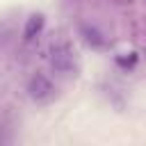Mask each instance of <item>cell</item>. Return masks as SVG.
<instances>
[{"label": "cell", "instance_id": "obj_3", "mask_svg": "<svg viewBox=\"0 0 146 146\" xmlns=\"http://www.w3.org/2000/svg\"><path fill=\"white\" fill-rule=\"evenodd\" d=\"M41 27H43V16H41V14H32V16L27 18V23H25V30H23L25 41H32V39L41 32Z\"/></svg>", "mask_w": 146, "mask_h": 146}, {"label": "cell", "instance_id": "obj_1", "mask_svg": "<svg viewBox=\"0 0 146 146\" xmlns=\"http://www.w3.org/2000/svg\"><path fill=\"white\" fill-rule=\"evenodd\" d=\"M52 68L59 71V73H64V75L73 73V68H75V57H73V52H71L68 46H57V48L52 50Z\"/></svg>", "mask_w": 146, "mask_h": 146}, {"label": "cell", "instance_id": "obj_2", "mask_svg": "<svg viewBox=\"0 0 146 146\" xmlns=\"http://www.w3.org/2000/svg\"><path fill=\"white\" fill-rule=\"evenodd\" d=\"M27 91H30V96L34 98V100H46V98H50L52 96V84H50V80L48 78H43V75H34L32 80H30V84H27Z\"/></svg>", "mask_w": 146, "mask_h": 146}]
</instances>
